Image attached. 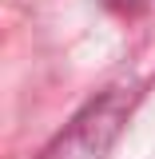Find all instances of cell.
Masks as SVG:
<instances>
[{"instance_id":"obj_1","label":"cell","mask_w":155,"mask_h":159,"mask_svg":"<svg viewBox=\"0 0 155 159\" xmlns=\"http://www.w3.org/2000/svg\"><path fill=\"white\" fill-rule=\"evenodd\" d=\"M131 103H135L131 88L103 92L40 151V159H107V151L116 147L119 131L131 116Z\"/></svg>"}]
</instances>
